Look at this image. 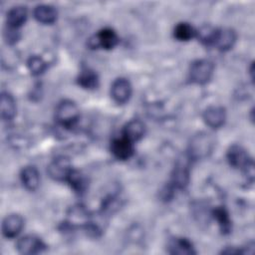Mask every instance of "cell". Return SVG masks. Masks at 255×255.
<instances>
[{"mask_svg": "<svg viewBox=\"0 0 255 255\" xmlns=\"http://www.w3.org/2000/svg\"><path fill=\"white\" fill-rule=\"evenodd\" d=\"M214 146V140L210 134L200 132L194 135L189 143L188 157L189 159H201L205 158L212 151Z\"/></svg>", "mask_w": 255, "mask_h": 255, "instance_id": "6da1fadb", "label": "cell"}, {"mask_svg": "<svg viewBox=\"0 0 255 255\" xmlns=\"http://www.w3.org/2000/svg\"><path fill=\"white\" fill-rule=\"evenodd\" d=\"M55 115L60 125L66 128H70L74 126L79 120L80 110L73 101L64 100L58 104Z\"/></svg>", "mask_w": 255, "mask_h": 255, "instance_id": "7a4b0ae2", "label": "cell"}, {"mask_svg": "<svg viewBox=\"0 0 255 255\" xmlns=\"http://www.w3.org/2000/svg\"><path fill=\"white\" fill-rule=\"evenodd\" d=\"M213 64L208 60L194 61L189 68V79L192 83L204 85L213 75Z\"/></svg>", "mask_w": 255, "mask_h": 255, "instance_id": "3957f363", "label": "cell"}, {"mask_svg": "<svg viewBox=\"0 0 255 255\" xmlns=\"http://www.w3.org/2000/svg\"><path fill=\"white\" fill-rule=\"evenodd\" d=\"M188 160H189V157L187 156V157H184L183 159H179L175 164V167L171 175L169 191H172L175 188L182 189L187 185L189 181Z\"/></svg>", "mask_w": 255, "mask_h": 255, "instance_id": "277c9868", "label": "cell"}, {"mask_svg": "<svg viewBox=\"0 0 255 255\" xmlns=\"http://www.w3.org/2000/svg\"><path fill=\"white\" fill-rule=\"evenodd\" d=\"M227 159L230 165L235 168H242L244 171H247L249 168L254 166L252 158L249 156L247 151L237 144L229 147L227 151Z\"/></svg>", "mask_w": 255, "mask_h": 255, "instance_id": "5b68a950", "label": "cell"}, {"mask_svg": "<svg viewBox=\"0 0 255 255\" xmlns=\"http://www.w3.org/2000/svg\"><path fill=\"white\" fill-rule=\"evenodd\" d=\"M119 43V37L117 33L111 28H105L99 31L89 40V46L93 49H113Z\"/></svg>", "mask_w": 255, "mask_h": 255, "instance_id": "8992f818", "label": "cell"}, {"mask_svg": "<svg viewBox=\"0 0 255 255\" xmlns=\"http://www.w3.org/2000/svg\"><path fill=\"white\" fill-rule=\"evenodd\" d=\"M72 169L70 159L66 156H59L50 162L48 166V173L55 180L66 181Z\"/></svg>", "mask_w": 255, "mask_h": 255, "instance_id": "52a82bcc", "label": "cell"}, {"mask_svg": "<svg viewBox=\"0 0 255 255\" xmlns=\"http://www.w3.org/2000/svg\"><path fill=\"white\" fill-rule=\"evenodd\" d=\"M46 249V244L37 236L26 235L17 242V250L21 254L31 255L42 253Z\"/></svg>", "mask_w": 255, "mask_h": 255, "instance_id": "ba28073f", "label": "cell"}, {"mask_svg": "<svg viewBox=\"0 0 255 255\" xmlns=\"http://www.w3.org/2000/svg\"><path fill=\"white\" fill-rule=\"evenodd\" d=\"M111 150H112V153L115 155V157H117L118 159H121V160L128 159L132 156L134 152L133 142L125 136L115 138L112 141Z\"/></svg>", "mask_w": 255, "mask_h": 255, "instance_id": "9c48e42d", "label": "cell"}, {"mask_svg": "<svg viewBox=\"0 0 255 255\" xmlns=\"http://www.w3.org/2000/svg\"><path fill=\"white\" fill-rule=\"evenodd\" d=\"M111 95L113 100L118 104H125L128 101L131 95L130 83L124 78L114 81L111 87Z\"/></svg>", "mask_w": 255, "mask_h": 255, "instance_id": "30bf717a", "label": "cell"}, {"mask_svg": "<svg viewBox=\"0 0 255 255\" xmlns=\"http://www.w3.org/2000/svg\"><path fill=\"white\" fill-rule=\"evenodd\" d=\"M91 216L82 205H75L67 213V224L70 227H83L90 222Z\"/></svg>", "mask_w": 255, "mask_h": 255, "instance_id": "8fae6325", "label": "cell"}, {"mask_svg": "<svg viewBox=\"0 0 255 255\" xmlns=\"http://www.w3.org/2000/svg\"><path fill=\"white\" fill-rule=\"evenodd\" d=\"M24 226V219L19 214H10L3 220L2 232L7 238L16 237Z\"/></svg>", "mask_w": 255, "mask_h": 255, "instance_id": "7c38bea8", "label": "cell"}, {"mask_svg": "<svg viewBox=\"0 0 255 255\" xmlns=\"http://www.w3.org/2000/svg\"><path fill=\"white\" fill-rule=\"evenodd\" d=\"M235 41L236 34L232 29H217L212 45L220 51H227L233 47Z\"/></svg>", "mask_w": 255, "mask_h": 255, "instance_id": "4fadbf2b", "label": "cell"}, {"mask_svg": "<svg viewBox=\"0 0 255 255\" xmlns=\"http://www.w3.org/2000/svg\"><path fill=\"white\" fill-rule=\"evenodd\" d=\"M225 119L226 113L222 107H209L205 110L203 114V120L205 124L212 128H218L222 127L225 122Z\"/></svg>", "mask_w": 255, "mask_h": 255, "instance_id": "5bb4252c", "label": "cell"}, {"mask_svg": "<svg viewBox=\"0 0 255 255\" xmlns=\"http://www.w3.org/2000/svg\"><path fill=\"white\" fill-rule=\"evenodd\" d=\"M168 252L177 255L195 254L192 243L186 238H172L168 243Z\"/></svg>", "mask_w": 255, "mask_h": 255, "instance_id": "9a60e30c", "label": "cell"}, {"mask_svg": "<svg viewBox=\"0 0 255 255\" xmlns=\"http://www.w3.org/2000/svg\"><path fill=\"white\" fill-rule=\"evenodd\" d=\"M144 134V125L139 120L129 121L123 129V136L134 142L140 139Z\"/></svg>", "mask_w": 255, "mask_h": 255, "instance_id": "2e32d148", "label": "cell"}, {"mask_svg": "<svg viewBox=\"0 0 255 255\" xmlns=\"http://www.w3.org/2000/svg\"><path fill=\"white\" fill-rule=\"evenodd\" d=\"M33 14L35 19L43 24H52L57 19V11L51 5H38L35 7Z\"/></svg>", "mask_w": 255, "mask_h": 255, "instance_id": "e0dca14e", "label": "cell"}, {"mask_svg": "<svg viewBox=\"0 0 255 255\" xmlns=\"http://www.w3.org/2000/svg\"><path fill=\"white\" fill-rule=\"evenodd\" d=\"M21 180L23 185L30 191L38 188L40 183V175L34 166H26L21 171Z\"/></svg>", "mask_w": 255, "mask_h": 255, "instance_id": "ac0fdd59", "label": "cell"}, {"mask_svg": "<svg viewBox=\"0 0 255 255\" xmlns=\"http://www.w3.org/2000/svg\"><path fill=\"white\" fill-rule=\"evenodd\" d=\"M27 19V9L24 6H16L7 13V25L19 29Z\"/></svg>", "mask_w": 255, "mask_h": 255, "instance_id": "d6986e66", "label": "cell"}, {"mask_svg": "<svg viewBox=\"0 0 255 255\" xmlns=\"http://www.w3.org/2000/svg\"><path fill=\"white\" fill-rule=\"evenodd\" d=\"M1 118L4 121H10L16 114V105L13 97L8 93H2L0 98Z\"/></svg>", "mask_w": 255, "mask_h": 255, "instance_id": "ffe728a7", "label": "cell"}, {"mask_svg": "<svg viewBox=\"0 0 255 255\" xmlns=\"http://www.w3.org/2000/svg\"><path fill=\"white\" fill-rule=\"evenodd\" d=\"M212 215H213L214 219L217 221L220 231L223 234H228L231 231V227H232L231 219L229 217L228 211L224 207L219 206V207H216L213 209Z\"/></svg>", "mask_w": 255, "mask_h": 255, "instance_id": "44dd1931", "label": "cell"}, {"mask_svg": "<svg viewBox=\"0 0 255 255\" xmlns=\"http://www.w3.org/2000/svg\"><path fill=\"white\" fill-rule=\"evenodd\" d=\"M78 84L87 90L96 89L99 85V78L96 72L91 69H84L78 76Z\"/></svg>", "mask_w": 255, "mask_h": 255, "instance_id": "7402d4cb", "label": "cell"}, {"mask_svg": "<svg viewBox=\"0 0 255 255\" xmlns=\"http://www.w3.org/2000/svg\"><path fill=\"white\" fill-rule=\"evenodd\" d=\"M66 181H68V183L71 185V187L78 193L84 192L88 186L86 177L82 174V172H80L79 170H76V169H72V171L70 172Z\"/></svg>", "mask_w": 255, "mask_h": 255, "instance_id": "603a6c76", "label": "cell"}, {"mask_svg": "<svg viewBox=\"0 0 255 255\" xmlns=\"http://www.w3.org/2000/svg\"><path fill=\"white\" fill-rule=\"evenodd\" d=\"M196 34L194 28L188 23H179L174 28V37L179 41H188Z\"/></svg>", "mask_w": 255, "mask_h": 255, "instance_id": "cb8c5ba5", "label": "cell"}, {"mask_svg": "<svg viewBox=\"0 0 255 255\" xmlns=\"http://www.w3.org/2000/svg\"><path fill=\"white\" fill-rule=\"evenodd\" d=\"M216 30L217 29H215L209 25H204L198 31H196L195 36H197V38L199 39V41L201 43H203L204 45L210 46L213 44Z\"/></svg>", "mask_w": 255, "mask_h": 255, "instance_id": "d4e9b609", "label": "cell"}, {"mask_svg": "<svg viewBox=\"0 0 255 255\" xmlns=\"http://www.w3.org/2000/svg\"><path fill=\"white\" fill-rule=\"evenodd\" d=\"M27 66H28V69L31 72V74L34 76H38V75L42 74L47 68L46 62L39 56L30 57L27 62Z\"/></svg>", "mask_w": 255, "mask_h": 255, "instance_id": "484cf974", "label": "cell"}, {"mask_svg": "<svg viewBox=\"0 0 255 255\" xmlns=\"http://www.w3.org/2000/svg\"><path fill=\"white\" fill-rule=\"evenodd\" d=\"M4 37H5V40L7 43H9V44L16 43L20 37L19 29L8 26L7 30H5V32H4Z\"/></svg>", "mask_w": 255, "mask_h": 255, "instance_id": "4316f807", "label": "cell"}]
</instances>
